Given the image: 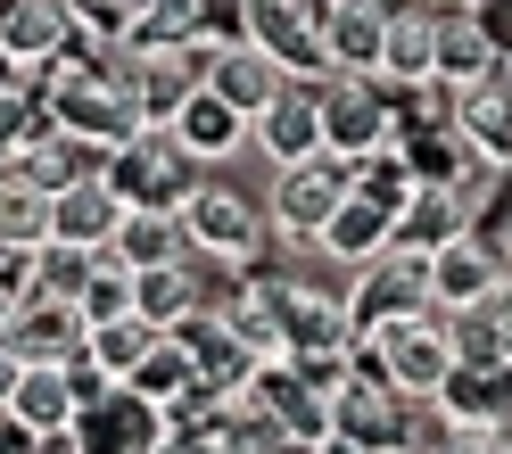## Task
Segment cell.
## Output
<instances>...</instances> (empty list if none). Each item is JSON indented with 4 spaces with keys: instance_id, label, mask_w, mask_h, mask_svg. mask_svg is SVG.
<instances>
[{
    "instance_id": "1",
    "label": "cell",
    "mask_w": 512,
    "mask_h": 454,
    "mask_svg": "<svg viewBox=\"0 0 512 454\" xmlns=\"http://www.w3.org/2000/svg\"><path fill=\"white\" fill-rule=\"evenodd\" d=\"M42 116L58 124V133H75V141H91V149H124V141H133L141 133V100H133V83H124L116 67H108V58H100V67H91V58H67V67H58L50 83H42Z\"/></svg>"
},
{
    "instance_id": "2",
    "label": "cell",
    "mask_w": 512,
    "mask_h": 454,
    "mask_svg": "<svg viewBox=\"0 0 512 454\" xmlns=\"http://www.w3.org/2000/svg\"><path fill=\"white\" fill-rule=\"evenodd\" d=\"M100 174H108V190H116L124 207H166V215H182V199L199 190V157H190L166 124H141L124 149L100 157Z\"/></svg>"
},
{
    "instance_id": "3",
    "label": "cell",
    "mask_w": 512,
    "mask_h": 454,
    "mask_svg": "<svg viewBox=\"0 0 512 454\" xmlns=\"http://www.w3.org/2000/svg\"><path fill=\"white\" fill-rule=\"evenodd\" d=\"M389 141H405V91H389L380 75H323V149L356 166Z\"/></svg>"
},
{
    "instance_id": "4",
    "label": "cell",
    "mask_w": 512,
    "mask_h": 454,
    "mask_svg": "<svg viewBox=\"0 0 512 454\" xmlns=\"http://www.w3.org/2000/svg\"><path fill=\"white\" fill-rule=\"evenodd\" d=\"M347 190H356V166L347 157H298V166H273V199H265V223L290 248H314L331 232V215L347 207Z\"/></svg>"
},
{
    "instance_id": "5",
    "label": "cell",
    "mask_w": 512,
    "mask_h": 454,
    "mask_svg": "<svg viewBox=\"0 0 512 454\" xmlns=\"http://www.w3.org/2000/svg\"><path fill=\"white\" fill-rule=\"evenodd\" d=\"M67 438H75V454H166L174 446V413L116 380V388H100V397H83Z\"/></svg>"
},
{
    "instance_id": "6",
    "label": "cell",
    "mask_w": 512,
    "mask_h": 454,
    "mask_svg": "<svg viewBox=\"0 0 512 454\" xmlns=\"http://www.w3.org/2000/svg\"><path fill=\"white\" fill-rule=\"evenodd\" d=\"M339 0H240V25H248V42L281 58V75L306 83V75H323V25H331Z\"/></svg>"
},
{
    "instance_id": "7",
    "label": "cell",
    "mask_w": 512,
    "mask_h": 454,
    "mask_svg": "<svg viewBox=\"0 0 512 454\" xmlns=\"http://www.w3.org/2000/svg\"><path fill=\"white\" fill-rule=\"evenodd\" d=\"M0 50H9L25 75H58L67 58H83L75 0H0Z\"/></svg>"
},
{
    "instance_id": "8",
    "label": "cell",
    "mask_w": 512,
    "mask_h": 454,
    "mask_svg": "<svg viewBox=\"0 0 512 454\" xmlns=\"http://www.w3.org/2000/svg\"><path fill=\"white\" fill-rule=\"evenodd\" d=\"M504 298V256L479 240V232H463V240H446L438 256H430V306L438 314H455V322H479Z\"/></svg>"
},
{
    "instance_id": "9",
    "label": "cell",
    "mask_w": 512,
    "mask_h": 454,
    "mask_svg": "<svg viewBox=\"0 0 512 454\" xmlns=\"http://www.w3.org/2000/svg\"><path fill=\"white\" fill-rule=\"evenodd\" d=\"M182 232H190V256H215V265H248L256 240H265V215H256L240 190L199 182V190L182 199Z\"/></svg>"
},
{
    "instance_id": "10",
    "label": "cell",
    "mask_w": 512,
    "mask_h": 454,
    "mask_svg": "<svg viewBox=\"0 0 512 454\" xmlns=\"http://www.w3.org/2000/svg\"><path fill=\"white\" fill-rule=\"evenodd\" d=\"M430 306V256L422 248H389L372 256V265L356 273V289H347V314H356V331H372V322H397V314H422Z\"/></svg>"
},
{
    "instance_id": "11",
    "label": "cell",
    "mask_w": 512,
    "mask_h": 454,
    "mask_svg": "<svg viewBox=\"0 0 512 454\" xmlns=\"http://www.w3.org/2000/svg\"><path fill=\"white\" fill-rule=\"evenodd\" d=\"M331 438L347 446V454H380V446H405L413 430H405V397L389 380H372V372H356L331 397Z\"/></svg>"
},
{
    "instance_id": "12",
    "label": "cell",
    "mask_w": 512,
    "mask_h": 454,
    "mask_svg": "<svg viewBox=\"0 0 512 454\" xmlns=\"http://www.w3.org/2000/svg\"><path fill=\"white\" fill-rule=\"evenodd\" d=\"M207 91H215L232 116L256 124V116L281 100V91H290V75H281V58H265L248 34H232V42H215V50H207Z\"/></svg>"
},
{
    "instance_id": "13",
    "label": "cell",
    "mask_w": 512,
    "mask_h": 454,
    "mask_svg": "<svg viewBox=\"0 0 512 454\" xmlns=\"http://www.w3.org/2000/svg\"><path fill=\"white\" fill-rule=\"evenodd\" d=\"M248 149L273 157V166H298V157H323V75L290 83L281 100L248 124Z\"/></svg>"
},
{
    "instance_id": "14",
    "label": "cell",
    "mask_w": 512,
    "mask_h": 454,
    "mask_svg": "<svg viewBox=\"0 0 512 454\" xmlns=\"http://www.w3.org/2000/svg\"><path fill=\"white\" fill-rule=\"evenodd\" d=\"M455 141H463L488 174L512 166V58H504L496 75H479L471 91H455Z\"/></svg>"
},
{
    "instance_id": "15",
    "label": "cell",
    "mask_w": 512,
    "mask_h": 454,
    "mask_svg": "<svg viewBox=\"0 0 512 454\" xmlns=\"http://www.w3.org/2000/svg\"><path fill=\"white\" fill-rule=\"evenodd\" d=\"M75 413H83V388H75V372H67V364H25V372H17L9 421H17V438H25V446L67 438V430H75Z\"/></svg>"
},
{
    "instance_id": "16",
    "label": "cell",
    "mask_w": 512,
    "mask_h": 454,
    "mask_svg": "<svg viewBox=\"0 0 512 454\" xmlns=\"http://www.w3.org/2000/svg\"><path fill=\"white\" fill-rule=\"evenodd\" d=\"M83 314L67 306V298H25L17 314H9V339H0V347H9L17 355V364H83Z\"/></svg>"
},
{
    "instance_id": "17",
    "label": "cell",
    "mask_w": 512,
    "mask_h": 454,
    "mask_svg": "<svg viewBox=\"0 0 512 454\" xmlns=\"http://www.w3.org/2000/svg\"><path fill=\"white\" fill-rule=\"evenodd\" d=\"M380 83H389V91H430V83H438V9H422V0L389 9V42H380Z\"/></svg>"
},
{
    "instance_id": "18",
    "label": "cell",
    "mask_w": 512,
    "mask_h": 454,
    "mask_svg": "<svg viewBox=\"0 0 512 454\" xmlns=\"http://www.w3.org/2000/svg\"><path fill=\"white\" fill-rule=\"evenodd\" d=\"M133 215L108 190V174H91V182H75V190H58L50 199V240H67V248H91V256H108L116 248V223Z\"/></svg>"
},
{
    "instance_id": "19",
    "label": "cell",
    "mask_w": 512,
    "mask_h": 454,
    "mask_svg": "<svg viewBox=\"0 0 512 454\" xmlns=\"http://www.w3.org/2000/svg\"><path fill=\"white\" fill-rule=\"evenodd\" d=\"M389 42V0H339L323 25V75H380Z\"/></svg>"
},
{
    "instance_id": "20",
    "label": "cell",
    "mask_w": 512,
    "mask_h": 454,
    "mask_svg": "<svg viewBox=\"0 0 512 454\" xmlns=\"http://www.w3.org/2000/svg\"><path fill=\"white\" fill-rule=\"evenodd\" d=\"M331 256V265H347V273H364L372 256H389L397 248V207H380V199H364V190H347V207L331 215V232L314 240Z\"/></svg>"
},
{
    "instance_id": "21",
    "label": "cell",
    "mask_w": 512,
    "mask_h": 454,
    "mask_svg": "<svg viewBox=\"0 0 512 454\" xmlns=\"http://www.w3.org/2000/svg\"><path fill=\"white\" fill-rule=\"evenodd\" d=\"M504 50L479 25V9H438V91H471L479 75H496Z\"/></svg>"
},
{
    "instance_id": "22",
    "label": "cell",
    "mask_w": 512,
    "mask_h": 454,
    "mask_svg": "<svg viewBox=\"0 0 512 454\" xmlns=\"http://www.w3.org/2000/svg\"><path fill=\"white\" fill-rule=\"evenodd\" d=\"M17 174L58 199V190H75V182H91V174H100V149H91V141H75V133H58V124L42 116L34 133H25V149H17Z\"/></svg>"
},
{
    "instance_id": "23",
    "label": "cell",
    "mask_w": 512,
    "mask_h": 454,
    "mask_svg": "<svg viewBox=\"0 0 512 454\" xmlns=\"http://www.w3.org/2000/svg\"><path fill=\"white\" fill-rule=\"evenodd\" d=\"M108 256L124 273H166V265H190V232H182V215H166V207H133L116 223Z\"/></svg>"
},
{
    "instance_id": "24",
    "label": "cell",
    "mask_w": 512,
    "mask_h": 454,
    "mask_svg": "<svg viewBox=\"0 0 512 454\" xmlns=\"http://www.w3.org/2000/svg\"><path fill=\"white\" fill-rule=\"evenodd\" d=\"M166 133H174L190 157H199V166H215V157H240V149H248V116H232L215 91H190L182 116L166 124Z\"/></svg>"
},
{
    "instance_id": "25",
    "label": "cell",
    "mask_w": 512,
    "mask_h": 454,
    "mask_svg": "<svg viewBox=\"0 0 512 454\" xmlns=\"http://www.w3.org/2000/svg\"><path fill=\"white\" fill-rule=\"evenodd\" d=\"M463 215H471V207L455 199V190L422 182V190H413V199H405V215H397V240H405V248H422V256H438L446 240H463V232H471Z\"/></svg>"
},
{
    "instance_id": "26",
    "label": "cell",
    "mask_w": 512,
    "mask_h": 454,
    "mask_svg": "<svg viewBox=\"0 0 512 454\" xmlns=\"http://www.w3.org/2000/svg\"><path fill=\"white\" fill-rule=\"evenodd\" d=\"M199 273L190 265H166V273H133V314L149 322V331H182L190 314H199Z\"/></svg>"
},
{
    "instance_id": "27",
    "label": "cell",
    "mask_w": 512,
    "mask_h": 454,
    "mask_svg": "<svg viewBox=\"0 0 512 454\" xmlns=\"http://www.w3.org/2000/svg\"><path fill=\"white\" fill-rule=\"evenodd\" d=\"M0 240L9 248H50V190H34L25 174L0 182Z\"/></svg>"
},
{
    "instance_id": "28",
    "label": "cell",
    "mask_w": 512,
    "mask_h": 454,
    "mask_svg": "<svg viewBox=\"0 0 512 454\" xmlns=\"http://www.w3.org/2000/svg\"><path fill=\"white\" fill-rule=\"evenodd\" d=\"M149 339H157V331L133 314V322H108V331H91L83 355H91V372H100V380H133V364L149 355Z\"/></svg>"
},
{
    "instance_id": "29",
    "label": "cell",
    "mask_w": 512,
    "mask_h": 454,
    "mask_svg": "<svg viewBox=\"0 0 512 454\" xmlns=\"http://www.w3.org/2000/svg\"><path fill=\"white\" fill-rule=\"evenodd\" d=\"M83 331H108V322H133V273L116 265V256H100V273H91V289L75 298Z\"/></svg>"
},
{
    "instance_id": "30",
    "label": "cell",
    "mask_w": 512,
    "mask_h": 454,
    "mask_svg": "<svg viewBox=\"0 0 512 454\" xmlns=\"http://www.w3.org/2000/svg\"><path fill=\"white\" fill-rule=\"evenodd\" d=\"M91 273H100V256H91V248H67V240H50L42 248V289H34V298H83V289H91Z\"/></svg>"
},
{
    "instance_id": "31",
    "label": "cell",
    "mask_w": 512,
    "mask_h": 454,
    "mask_svg": "<svg viewBox=\"0 0 512 454\" xmlns=\"http://www.w3.org/2000/svg\"><path fill=\"white\" fill-rule=\"evenodd\" d=\"M34 289H42V248H9V240H0V298L25 306Z\"/></svg>"
},
{
    "instance_id": "32",
    "label": "cell",
    "mask_w": 512,
    "mask_h": 454,
    "mask_svg": "<svg viewBox=\"0 0 512 454\" xmlns=\"http://www.w3.org/2000/svg\"><path fill=\"white\" fill-rule=\"evenodd\" d=\"M17 372H25V364H17L9 347H0V413H9V397H17Z\"/></svg>"
},
{
    "instance_id": "33",
    "label": "cell",
    "mask_w": 512,
    "mask_h": 454,
    "mask_svg": "<svg viewBox=\"0 0 512 454\" xmlns=\"http://www.w3.org/2000/svg\"><path fill=\"white\" fill-rule=\"evenodd\" d=\"M0 454H34V446L17 438V421H9V413H0Z\"/></svg>"
},
{
    "instance_id": "34",
    "label": "cell",
    "mask_w": 512,
    "mask_h": 454,
    "mask_svg": "<svg viewBox=\"0 0 512 454\" xmlns=\"http://www.w3.org/2000/svg\"><path fill=\"white\" fill-rule=\"evenodd\" d=\"M9 174H17V149H0V182H9Z\"/></svg>"
},
{
    "instance_id": "35",
    "label": "cell",
    "mask_w": 512,
    "mask_h": 454,
    "mask_svg": "<svg viewBox=\"0 0 512 454\" xmlns=\"http://www.w3.org/2000/svg\"><path fill=\"white\" fill-rule=\"evenodd\" d=\"M380 454H430V446H413V438H405V446H380Z\"/></svg>"
},
{
    "instance_id": "36",
    "label": "cell",
    "mask_w": 512,
    "mask_h": 454,
    "mask_svg": "<svg viewBox=\"0 0 512 454\" xmlns=\"http://www.w3.org/2000/svg\"><path fill=\"white\" fill-rule=\"evenodd\" d=\"M422 9H471V0H422Z\"/></svg>"
},
{
    "instance_id": "37",
    "label": "cell",
    "mask_w": 512,
    "mask_h": 454,
    "mask_svg": "<svg viewBox=\"0 0 512 454\" xmlns=\"http://www.w3.org/2000/svg\"><path fill=\"white\" fill-rule=\"evenodd\" d=\"M496 306H504V314H512V273H504V298H496Z\"/></svg>"
},
{
    "instance_id": "38",
    "label": "cell",
    "mask_w": 512,
    "mask_h": 454,
    "mask_svg": "<svg viewBox=\"0 0 512 454\" xmlns=\"http://www.w3.org/2000/svg\"><path fill=\"white\" fill-rule=\"evenodd\" d=\"M166 454H174V446H166Z\"/></svg>"
}]
</instances>
